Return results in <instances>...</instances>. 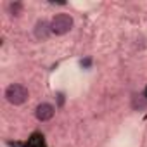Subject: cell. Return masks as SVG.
<instances>
[{"label":"cell","instance_id":"cell-1","mask_svg":"<svg viewBox=\"0 0 147 147\" xmlns=\"http://www.w3.org/2000/svg\"><path fill=\"white\" fill-rule=\"evenodd\" d=\"M5 99H7V102H11L14 106H21L28 99V88L19 83H12L5 90Z\"/></svg>","mask_w":147,"mask_h":147},{"label":"cell","instance_id":"cell-2","mask_svg":"<svg viewBox=\"0 0 147 147\" xmlns=\"http://www.w3.org/2000/svg\"><path fill=\"white\" fill-rule=\"evenodd\" d=\"M73 28V18L69 14H57L50 21V30L55 35H66Z\"/></svg>","mask_w":147,"mask_h":147},{"label":"cell","instance_id":"cell-3","mask_svg":"<svg viewBox=\"0 0 147 147\" xmlns=\"http://www.w3.org/2000/svg\"><path fill=\"white\" fill-rule=\"evenodd\" d=\"M54 113H55V109H54V106L49 104V102H42V104L36 107V118H38L40 121H49V119L54 116Z\"/></svg>","mask_w":147,"mask_h":147},{"label":"cell","instance_id":"cell-4","mask_svg":"<svg viewBox=\"0 0 147 147\" xmlns=\"http://www.w3.org/2000/svg\"><path fill=\"white\" fill-rule=\"evenodd\" d=\"M50 33H52V30H50V24L47 21H38L36 23V26H35V36L38 40H47L50 36Z\"/></svg>","mask_w":147,"mask_h":147},{"label":"cell","instance_id":"cell-5","mask_svg":"<svg viewBox=\"0 0 147 147\" xmlns=\"http://www.w3.org/2000/svg\"><path fill=\"white\" fill-rule=\"evenodd\" d=\"M131 106L133 109H144L147 106V97L145 95H133V100H131Z\"/></svg>","mask_w":147,"mask_h":147},{"label":"cell","instance_id":"cell-6","mask_svg":"<svg viewBox=\"0 0 147 147\" xmlns=\"http://www.w3.org/2000/svg\"><path fill=\"white\" fill-rule=\"evenodd\" d=\"M11 12H12L14 16H19V14L23 12V4H19V2L11 4Z\"/></svg>","mask_w":147,"mask_h":147},{"label":"cell","instance_id":"cell-7","mask_svg":"<svg viewBox=\"0 0 147 147\" xmlns=\"http://www.w3.org/2000/svg\"><path fill=\"white\" fill-rule=\"evenodd\" d=\"M145 97H147V88H145Z\"/></svg>","mask_w":147,"mask_h":147}]
</instances>
